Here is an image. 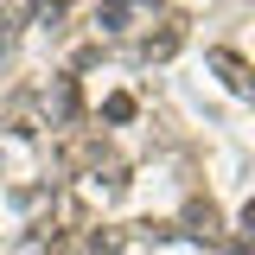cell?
<instances>
[{
	"label": "cell",
	"mask_w": 255,
	"mask_h": 255,
	"mask_svg": "<svg viewBox=\"0 0 255 255\" xmlns=\"http://www.w3.org/2000/svg\"><path fill=\"white\" fill-rule=\"evenodd\" d=\"M179 45H185V26H179V19H166L159 32H147V38H140V58H147V64H153V58H172Z\"/></svg>",
	"instance_id": "cell-1"
},
{
	"label": "cell",
	"mask_w": 255,
	"mask_h": 255,
	"mask_svg": "<svg viewBox=\"0 0 255 255\" xmlns=\"http://www.w3.org/2000/svg\"><path fill=\"white\" fill-rule=\"evenodd\" d=\"M185 230H191V236H204V243H211V236L223 230V211L211 204V198H191V204H185Z\"/></svg>",
	"instance_id": "cell-2"
},
{
	"label": "cell",
	"mask_w": 255,
	"mask_h": 255,
	"mask_svg": "<svg viewBox=\"0 0 255 255\" xmlns=\"http://www.w3.org/2000/svg\"><path fill=\"white\" fill-rule=\"evenodd\" d=\"M211 64L223 70V83H230L236 96H249V90H255V83H249V64L236 58V51H211Z\"/></svg>",
	"instance_id": "cell-3"
},
{
	"label": "cell",
	"mask_w": 255,
	"mask_h": 255,
	"mask_svg": "<svg viewBox=\"0 0 255 255\" xmlns=\"http://www.w3.org/2000/svg\"><path fill=\"white\" fill-rule=\"evenodd\" d=\"M77 109H83L77 77H58V83H51V115H58V122H77Z\"/></svg>",
	"instance_id": "cell-4"
},
{
	"label": "cell",
	"mask_w": 255,
	"mask_h": 255,
	"mask_svg": "<svg viewBox=\"0 0 255 255\" xmlns=\"http://www.w3.org/2000/svg\"><path fill=\"white\" fill-rule=\"evenodd\" d=\"M96 26H102V32H122L128 26V6H122V0H102V6H96Z\"/></svg>",
	"instance_id": "cell-5"
},
{
	"label": "cell",
	"mask_w": 255,
	"mask_h": 255,
	"mask_svg": "<svg viewBox=\"0 0 255 255\" xmlns=\"http://www.w3.org/2000/svg\"><path fill=\"white\" fill-rule=\"evenodd\" d=\"M102 115H109V122H134V96H109V102H102Z\"/></svg>",
	"instance_id": "cell-6"
},
{
	"label": "cell",
	"mask_w": 255,
	"mask_h": 255,
	"mask_svg": "<svg viewBox=\"0 0 255 255\" xmlns=\"http://www.w3.org/2000/svg\"><path fill=\"white\" fill-rule=\"evenodd\" d=\"M223 255H249V243H243V236H236V243H230V249H223Z\"/></svg>",
	"instance_id": "cell-7"
},
{
	"label": "cell",
	"mask_w": 255,
	"mask_h": 255,
	"mask_svg": "<svg viewBox=\"0 0 255 255\" xmlns=\"http://www.w3.org/2000/svg\"><path fill=\"white\" fill-rule=\"evenodd\" d=\"M122 6H153V0H122Z\"/></svg>",
	"instance_id": "cell-8"
}]
</instances>
